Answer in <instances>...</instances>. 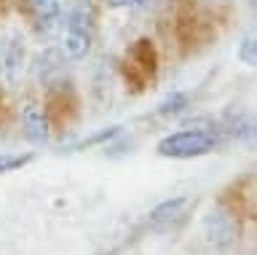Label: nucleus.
<instances>
[{
	"label": "nucleus",
	"mask_w": 257,
	"mask_h": 255,
	"mask_svg": "<svg viewBox=\"0 0 257 255\" xmlns=\"http://www.w3.org/2000/svg\"><path fill=\"white\" fill-rule=\"evenodd\" d=\"M94 41V6L91 0H70L62 22V49L70 59H83Z\"/></svg>",
	"instance_id": "1"
},
{
	"label": "nucleus",
	"mask_w": 257,
	"mask_h": 255,
	"mask_svg": "<svg viewBox=\"0 0 257 255\" xmlns=\"http://www.w3.org/2000/svg\"><path fill=\"white\" fill-rule=\"evenodd\" d=\"M217 132L214 129H180L166 134L164 140H158V156L164 158H196L206 156L217 148Z\"/></svg>",
	"instance_id": "2"
},
{
	"label": "nucleus",
	"mask_w": 257,
	"mask_h": 255,
	"mask_svg": "<svg viewBox=\"0 0 257 255\" xmlns=\"http://www.w3.org/2000/svg\"><path fill=\"white\" fill-rule=\"evenodd\" d=\"M156 70H158L156 46H153V41H148V38H140V41L126 51V62H123L126 83H132L134 89L140 92L142 86L156 75Z\"/></svg>",
	"instance_id": "3"
},
{
	"label": "nucleus",
	"mask_w": 257,
	"mask_h": 255,
	"mask_svg": "<svg viewBox=\"0 0 257 255\" xmlns=\"http://www.w3.org/2000/svg\"><path fill=\"white\" fill-rule=\"evenodd\" d=\"M19 9L30 17L32 27L43 35H51L62 27V3L59 0H19Z\"/></svg>",
	"instance_id": "4"
},
{
	"label": "nucleus",
	"mask_w": 257,
	"mask_h": 255,
	"mask_svg": "<svg viewBox=\"0 0 257 255\" xmlns=\"http://www.w3.org/2000/svg\"><path fill=\"white\" fill-rule=\"evenodd\" d=\"M22 70H24V41L19 33H8L0 43V73L8 83H16Z\"/></svg>",
	"instance_id": "5"
},
{
	"label": "nucleus",
	"mask_w": 257,
	"mask_h": 255,
	"mask_svg": "<svg viewBox=\"0 0 257 255\" xmlns=\"http://www.w3.org/2000/svg\"><path fill=\"white\" fill-rule=\"evenodd\" d=\"M22 121H24V132L32 142H46L48 140V116H46V108L35 105V102H27L22 108Z\"/></svg>",
	"instance_id": "6"
},
{
	"label": "nucleus",
	"mask_w": 257,
	"mask_h": 255,
	"mask_svg": "<svg viewBox=\"0 0 257 255\" xmlns=\"http://www.w3.org/2000/svg\"><path fill=\"white\" fill-rule=\"evenodd\" d=\"M222 134H228V137H233V140L257 142V118L244 116V113H233V116L225 118Z\"/></svg>",
	"instance_id": "7"
},
{
	"label": "nucleus",
	"mask_w": 257,
	"mask_h": 255,
	"mask_svg": "<svg viewBox=\"0 0 257 255\" xmlns=\"http://www.w3.org/2000/svg\"><path fill=\"white\" fill-rule=\"evenodd\" d=\"M204 228H206L209 242H214V244H228L233 239V223L222 212H209L204 220Z\"/></svg>",
	"instance_id": "8"
},
{
	"label": "nucleus",
	"mask_w": 257,
	"mask_h": 255,
	"mask_svg": "<svg viewBox=\"0 0 257 255\" xmlns=\"http://www.w3.org/2000/svg\"><path fill=\"white\" fill-rule=\"evenodd\" d=\"M185 108H188V94H182V92H172V94H166V97L161 100V105H158V116H177V113H182Z\"/></svg>",
	"instance_id": "9"
},
{
	"label": "nucleus",
	"mask_w": 257,
	"mask_h": 255,
	"mask_svg": "<svg viewBox=\"0 0 257 255\" xmlns=\"http://www.w3.org/2000/svg\"><path fill=\"white\" fill-rule=\"evenodd\" d=\"M238 59L249 67H257V33L246 35L244 41L238 43Z\"/></svg>",
	"instance_id": "10"
},
{
	"label": "nucleus",
	"mask_w": 257,
	"mask_h": 255,
	"mask_svg": "<svg viewBox=\"0 0 257 255\" xmlns=\"http://www.w3.org/2000/svg\"><path fill=\"white\" fill-rule=\"evenodd\" d=\"M182 204H185V199H172V202H164L156 212H153V223H161V220H166V218H174L177 210H180Z\"/></svg>",
	"instance_id": "11"
},
{
	"label": "nucleus",
	"mask_w": 257,
	"mask_h": 255,
	"mask_svg": "<svg viewBox=\"0 0 257 255\" xmlns=\"http://www.w3.org/2000/svg\"><path fill=\"white\" fill-rule=\"evenodd\" d=\"M30 158L27 156H0V172H8V169H16V166L27 164Z\"/></svg>",
	"instance_id": "12"
},
{
	"label": "nucleus",
	"mask_w": 257,
	"mask_h": 255,
	"mask_svg": "<svg viewBox=\"0 0 257 255\" xmlns=\"http://www.w3.org/2000/svg\"><path fill=\"white\" fill-rule=\"evenodd\" d=\"M110 9H128V11H137V9H145L148 0H107Z\"/></svg>",
	"instance_id": "13"
},
{
	"label": "nucleus",
	"mask_w": 257,
	"mask_h": 255,
	"mask_svg": "<svg viewBox=\"0 0 257 255\" xmlns=\"http://www.w3.org/2000/svg\"><path fill=\"white\" fill-rule=\"evenodd\" d=\"M0 108H3V97H0Z\"/></svg>",
	"instance_id": "14"
},
{
	"label": "nucleus",
	"mask_w": 257,
	"mask_h": 255,
	"mask_svg": "<svg viewBox=\"0 0 257 255\" xmlns=\"http://www.w3.org/2000/svg\"><path fill=\"white\" fill-rule=\"evenodd\" d=\"M148 3H150V0H148Z\"/></svg>",
	"instance_id": "15"
}]
</instances>
